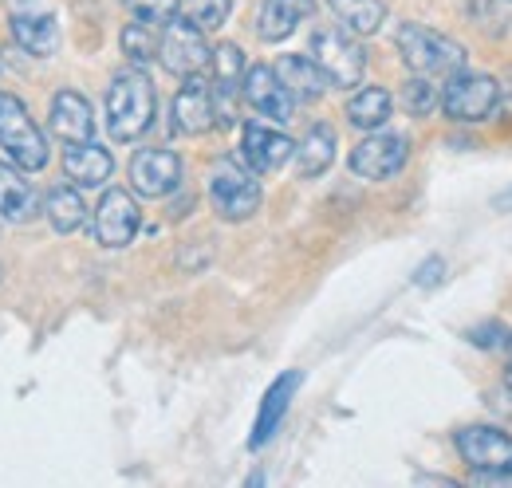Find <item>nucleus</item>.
<instances>
[{
	"label": "nucleus",
	"mask_w": 512,
	"mask_h": 488,
	"mask_svg": "<svg viewBox=\"0 0 512 488\" xmlns=\"http://www.w3.org/2000/svg\"><path fill=\"white\" fill-rule=\"evenodd\" d=\"M154 83L138 67L119 71L107 83V130L115 142H138L154 122Z\"/></svg>",
	"instance_id": "obj_1"
},
{
	"label": "nucleus",
	"mask_w": 512,
	"mask_h": 488,
	"mask_svg": "<svg viewBox=\"0 0 512 488\" xmlns=\"http://www.w3.org/2000/svg\"><path fill=\"white\" fill-rule=\"evenodd\" d=\"M394 44H398V56L402 63L414 71V75H426V79H438V75H453L465 67V48L457 40H449L442 32L426 28V24H402L394 32Z\"/></svg>",
	"instance_id": "obj_2"
},
{
	"label": "nucleus",
	"mask_w": 512,
	"mask_h": 488,
	"mask_svg": "<svg viewBox=\"0 0 512 488\" xmlns=\"http://www.w3.org/2000/svg\"><path fill=\"white\" fill-rule=\"evenodd\" d=\"M0 146L8 150V158L24 170V174H40L48 166V138L36 126V119L28 115V107L0 91Z\"/></svg>",
	"instance_id": "obj_3"
},
{
	"label": "nucleus",
	"mask_w": 512,
	"mask_h": 488,
	"mask_svg": "<svg viewBox=\"0 0 512 488\" xmlns=\"http://www.w3.org/2000/svg\"><path fill=\"white\" fill-rule=\"evenodd\" d=\"M312 60L320 63V71L327 75L331 87H359L363 71H367V52L363 44L347 32V28H316L312 36Z\"/></svg>",
	"instance_id": "obj_4"
},
{
	"label": "nucleus",
	"mask_w": 512,
	"mask_h": 488,
	"mask_svg": "<svg viewBox=\"0 0 512 488\" xmlns=\"http://www.w3.org/2000/svg\"><path fill=\"white\" fill-rule=\"evenodd\" d=\"M209 201L225 221H249L260 209V182L256 170H245L233 158L213 162L209 170Z\"/></svg>",
	"instance_id": "obj_5"
},
{
	"label": "nucleus",
	"mask_w": 512,
	"mask_h": 488,
	"mask_svg": "<svg viewBox=\"0 0 512 488\" xmlns=\"http://www.w3.org/2000/svg\"><path fill=\"white\" fill-rule=\"evenodd\" d=\"M158 60L170 75L178 79H193L201 75L209 63H213V48L205 44V28H197L193 20H178L170 16L166 20V32L158 36Z\"/></svg>",
	"instance_id": "obj_6"
},
{
	"label": "nucleus",
	"mask_w": 512,
	"mask_h": 488,
	"mask_svg": "<svg viewBox=\"0 0 512 488\" xmlns=\"http://www.w3.org/2000/svg\"><path fill=\"white\" fill-rule=\"evenodd\" d=\"M501 103V83L481 71H453L442 91V111L453 122H485Z\"/></svg>",
	"instance_id": "obj_7"
},
{
	"label": "nucleus",
	"mask_w": 512,
	"mask_h": 488,
	"mask_svg": "<svg viewBox=\"0 0 512 488\" xmlns=\"http://www.w3.org/2000/svg\"><path fill=\"white\" fill-rule=\"evenodd\" d=\"M473 477H512V437L493 426H465L453 437Z\"/></svg>",
	"instance_id": "obj_8"
},
{
	"label": "nucleus",
	"mask_w": 512,
	"mask_h": 488,
	"mask_svg": "<svg viewBox=\"0 0 512 488\" xmlns=\"http://www.w3.org/2000/svg\"><path fill=\"white\" fill-rule=\"evenodd\" d=\"M406 162H410V142L402 134L367 130V138L351 150V174L367 182H390L394 174H402Z\"/></svg>",
	"instance_id": "obj_9"
},
{
	"label": "nucleus",
	"mask_w": 512,
	"mask_h": 488,
	"mask_svg": "<svg viewBox=\"0 0 512 488\" xmlns=\"http://www.w3.org/2000/svg\"><path fill=\"white\" fill-rule=\"evenodd\" d=\"M213 111L217 126H233L237 107L245 99V52L237 44H217L213 48Z\"/></svg>",
	"instance_id": "obj_10"
},
{
	"label": "nucleus",
	"mask_w": 512,
	"mask_h": 488,
	"mask_svg": "<svg viewBox=\"0 0 512 488\" xmlns=\"http://www.w3.org/2000/svg\"><path fill=\"white\" fill-rule=\"evenodd\" d=\"M138 225H142L138 201L127 189H107L95 209V241L103 248H127L138 237Z\"/></svg>",
	"instance_id": "obj_11"
},
{
	"label": "nucleus",
	"mask_w": 512,
	"mask_h": 488,
	"mask_svg": "<svg viewBox=\"0 0 512 488\" xmlns=\"http://www.w3.org/2000/svg\"><path fill=\"white\" fill-rule=\"evenodd\" d=\"M182 182V158L174 150L150 146L130 158V185L138 197H166Z\"/></svg>",
	"instance_id": "obj_12"
},
{
	"label": "nucleus",
	"mask_w": 512,
	"mask_h": 488,
	"mask_svg": "<svg viewBox=\"0 0 512 488\" xmlns=\"http://www.w3.org/2000/svg\"><path fill=\"white\" fill-rule=\"evenodd\" d=\"M241 154H245L249 170H256V174H276L296 154V142L284 130H276V126L245 122V130H241Z\"/></svg>",
	"instance_id": "obj_13"
},
{
	"label": "nucleus",
	"mask_w": 512,
	"mask_h": 488,
	"mask_svg": "<svg viewBox=\"0 0 512 488\" xmlns=\"http://www.w3.org/2000/svg\"><path fill=\"white\" fill-rule=\"evenodd\" d=\"M245 103L272 122H288L296 115V99L288 95V87L280 83V75L268 63H256L245 71Z\"/></svg>",
	"instance_id": "obj_14"
},
{
	"label": "nucleus",
	"mask_w": 512,
	"mask_h": 488,
	"mask_svg": "<svg viewBox=\"0 0 512 488\" xmlns=\"http://www.w3.org/2000/svg\"><path fill=\"white\" fill-rule=\"evenodd\" d=\"M174 130L197 138V134H209L217 126V111H213V91L209 83H201V75L186 79V87L174 95Z\"/></svg>",
	"instance_id": "obj_15"
},
{
	"label": "nucleus",
	"mask_w": 512,
	"mask_h": 488,
	"mask_svg": "<svg viewBox=\"0 0 512 488\" xmlns=\"http://www.w3.org/2000/svg\"><path fill=\"white\" fill-rule=\"evenodd\" d=\"M40 209L44 205H40L32 182L20 174V166L16 162H0V217L8 225H28V221H36Z\"/></svg>",
	"instance_id": "obj_16"
},
{
	"label": "nucleus",
	"mask_w": 512,
	"mask_h": 488,
	"mask_svg": "<svg viewBox=\"0 0 512 488\" xmlns=\"http://www.w3.org/2000/svg\"><path fill=\"white\" fill-rule=\"evenodd\" d=\"M312 12H316V0H260L256 36H260L264 44H280V40H288Z\"/></svg>",
	"instance_id": "obj_17"
},
{
	"label": "nucleus",
	"mask_w": 512,
	"mask_h": 488,
	"mask_svg": "<svg viewBox=\"0 0 512 488\" xmlns=\"http://www.w3.org/2000/svg\"><path fill=\"white\" fill-rule=\"evenodd\" d=\"M64 174L79 189H99L115 174V158H111V150L95 146L91 138L87 142H71L64 154Z\"/></svg>",
	"instance_id": "obj_18"
},
{
	"label": "nucleus",
	"mask_w": 512,
	"mask_h": 488,
	"mask_svg": "<svg viewBox=\"0 0 512 488\" xmlns=\"http://www.w3.org/2000/svg\"><path fill=\"white\" fill-rule=\"evenodd\" d=\"M8 32H12L16 48L36 56V60H48V56L60 52V24L44 12H16L8 20Z\"/></svg>",
	"instance_id": "obj_19"
},
{
	"label": "nucleus",
	"mask_w": 512,
	"mask_h": 488,
	"mask_svg": "<svg viewBox=\"0 0 512 488\" xmlns=\"http://www.w3.org/2000/svg\"><path fill=\"white\" fill-rule=\"evenodd\" d=\"M300 382H304V374L288 370V374H280V378L268 386V394H264V402H260V414H256L253 437H249L253 449H260V445L280 429L284 414H288V406H292V398H296V390H300Z\"/></svg>",
	"instance_id": "obj_20"
},
{
	"label": "nucleus",
	"mask_w": 512,
	"mask_h": 488,
	"mask_svg": "<svg viewBox=\"0 0 512 488\" xmlns=\"http://www.w3.org/2000/svg\"><path fill=\"white\" fill-rule=\"evenodd\" d=\"M52 134L60 138V142H87L91 134H95V115H91V103L79 95V91H60L56 99H52Z\"/></svg>",
	"instance_id": "obj_21"
},
{
	"label": "nucleus",
	"mask_w": 512,
	"mask_h": 488,
	"mask_svg": "<svg viewBox=\"0 0 512 488\" xmlns=\"http://www.w3.org/2000/svg\"><path fill=\"white\" fill-rule=\"evenodd\" d=\"M272 71L280 75V83L288 87V95H292L296 103H316L323 91L331 87L327 75L320 71V63L308 60V56H280Z\"/></svg>",
	"instance_id": "obj_22"
},
{
	"label": "nucleus",
	"mask_w": 512,
	"mask_h": 488,
	"mask_svg": "<svg viewBox=\"0 0 512 488\" xmlns=\"http://www.w3.org/2000/svg\"><path fill=\"white\" fill-rule=\"evenodd\" d=\"M335 146H339L335 126L331 122H316L304 134V142L296 146V170H300V178H320V174H327L331 162H335Z\"/></svg>",
	"instance_id": "obj_23"
},
{
	"label": "nucleus",
	"mask_w": 512,
	"mask_h": 488,
	"mask_svg": "<svg viewBox=\"0 0 512 488\" xmlns=\"http://www.w3.org/2000/svg\"><path fill=\"white\" fill-rule=\"evenodd\" d=\"M44 217L52 221V229L56 233H79L83 225H87V205H83V197H79V185H56V189H48V197H44Z\"/></svg>",
	"instance_id": "obj_24"
},
{
	"label": "nucleus",
	"mask_w": 512,
	"mask_h": 488,
	"mask_svg": "<svg viewBox=\"0 0 512 488\" xmlns=\"http://www.w3.org/2000/svg\"><path fill=\"white\" fill-rule=\"evenodd\" d=\"M327 8L351 36H375L386 20L383 0H327Z\"/></svg>",
	"instance_id": "obj_25"
},
{
	"label": "nucleus",
	"mask_w": 512,
	"mask_h": 488,
	"mask_svg": "<svg viewBox=\"0 0 512 488\" xmlns=\"http://www.w3.org/2000/svg\"><path fill=\"white\" fill-rule=\"evenodd\" d=\"M390 115H394V99L383 87H359L347 103V122L359 130H379L390 122Z\"/></svg>",
	"instance_id": "obj_26"
},
{
	"label": "nucleus",
	"mask_w": 512,
	"mask_h": 488,
	"mask_svg": "<svg viewBox=\"0 0 512 488\" xmlns=\"http://www.w3.org/2000/svg\"><path fill=\"white\" fill-rule=\"evenodd\" d=\"M434 107H442V95L434 91V83L426 75H414L402 87V111L414 115V119H426V115H434Z\"/></svg>",
	"instance_id": "obj_27"
},
{
	"label": "nucleus",
	"mask_w": 512,
	"mask_h": 488,
	"mask_svg": "<svg viewBox=\"0 0 512 488\" xmlns=\"http://www.w3.org/2000/svg\"><path fill=\"white\" fill-rule=\"evenodd\" d=\"M119 40H123V52H127L138 67L158 56V36H154V24H146V20H134V24H127Z\"/></svg>",
	"instance_id": "obj_28"
},
{
	"label": "nucleus",
	"mask_w": 512,
	"mask_h": 488,
	"mask_svg": "<svg viewBox=\"0 0 512 488\" xmlns=\"http://www.w3.org/2000/svg\"><path fill=\"white\" fill-rule=\"evenodd\" d=\"M182 12H186V20H193L197 28L213 32V28H221L229 20L233 0H182Z\"/></svg>",
	"instance_id": "obj_29"
},
{
	"label": "nucleus",
	"mask_w": 512,
	"mask_h": 488,
	"mask_svg": "<svg viewBox=\"0 0 512 488\" xmlns=\"http://www.w3.org/2000/svg\"><path fill=\"white\" fill-rule=\"evenodd\" d=\"M178 4H182V0H127L134 20H146V24H166V20L178 12Z\"/></svg>",
	"instance_id": "obj_30"
},
{
	"label": "nucleus",
	"mask_w": 512,
	"mask_h": 488,
	"mask_svg": "<svg viewBox=\"0 0 512 488\" xmlns=\"http://www.w3.org/2000/svg\"><path fill=\"white\" fill-rule=\"evenodd\" d=\"M442 272H446V260L442 256H430L422 268H418V276H414V284H422V288H430V284H438L442 280Z\"/></svg>",
	"instance_id": "obj_31"
},
{
	"label": "nucleus",
	"mask_w": 512,
	"mask_h": 488,
	"mask_svg": "<svg viewBox=\"0 0 512 488\" xmlns=\"http://www.w3.org/2000/svg\"><path fill=\"white\" fill-rule=\"evenodd\" d=\"M489 402H493V406H497L501 414H512V382H505V390H497V394H493Z\"/></svg>",
	"instance_id": "obj_32"
},
{
	"label": "nucleus",
	"mask_w": 512,
	"mask_h": 488,
	"mask_svg": "<svg viewBox=\"0 0 512 488\" xmlns=\"http://www.w3.org/2000/svg\"><path fill=\"white\" fill-rule=\"evenodd\" d=\"M493 209H497V213H512V185H509V189H501V193L493 197Z\"/></svg>",
	"instance_id": "obj_33"
},
{
	"label": "nucleus",
	"mask_w": 512,
	"mask_h": 488,
	"mask_svg": "<svg viewBox=\"0 0 512 488\" xmlns=\"http://www.w3.org/2000/svg\"><path fill=\"white\" fill-rule=\"evenodd\" d=\"M505 378H509V382H512V363H509V374H505Z\"/></svg>",
	"instance_id": "obj_34"
}]
</instances>
